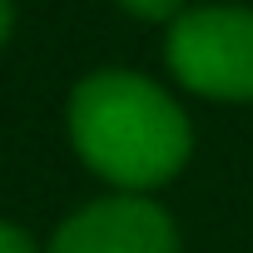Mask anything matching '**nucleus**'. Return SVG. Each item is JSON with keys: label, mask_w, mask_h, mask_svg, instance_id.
<instances>
[{"label": "nucleus", "mask_w": 253, "mask_h": 253, "mask_svg": "<svg viewBox=\"0 0 253 253\" xmlns=\"http://www.w3.org/2000/svg\"><path fill=\"white\" fill-rule=\"evenodd\" d=\"M70 139L80 159L119 194H149L169 184L194 149L179 99L134 70H94L75 84Z\"/></svg>", "instance_id": "f257e3e1"}, {"label": "nucleus", "mask_w": 253, "mask_h": 253, "mask_svg": "<svg viewBox=\"0 0 253 253\" xmlns=\"http://www.w3.org/2000/svg\"><path fill=\"white\" fill-rule=\"evenodd\" d=\"M169 75L218 104L253 99V10L243 5H194L169 25L164 40Z\"/></svg>", "instance_id": "f03ea898"}, {"label": "nucleus", "mask_w": 253, "mask_h": 253, "mask_svg": "<svg viewBox=\"0 0 253 253\" xmlns=\"http://www.w3.org/2000/svg\"><path fill=\"white\" fill-rule=\"evenodd\" d=\"M50 253H179V228L144 194H109L70 213Z\"/></svg>", "instance_id": "7ed1b4c3"}, {"label": "nucleus", "mask_w": 253, "mask_h": 253, "mask_svg": "<svg viewBox=\"0 0 253 253\" xmlns=\"http://www.w3.org/2000/svg\"><path fill=\"white\" fill-rule=\"evenodd\" d=\"M119 5L129 10L134 20H154V25H159V20H169V25H174V20L189 10L184 0H119Z\"/></svg>", "instance_id": "20e7f679"}, {"label": "nucleus", "mask_w": 253, "mask_h": 253, "mask_svg": "<svg viewBox=\"0 0 253 253\" xmlns=\"http://www.w3.org/2000/svg\"><path fill=\"white\" fill-rule=\"evenodd\" d=\"M0 253H35V243H30L25 228H15V223L0 218Z\"/></svg>", "instance_id": "39448f33"}, {"label": "nucleus", "mask_w": 253, "mask_h": 253, "mask_svg": "<svg viewBox=\"0 0 253 253\" xmlns=\"http://www.w3.org/2000/svg\"><path fill=\"white\" fill-rule=\"evenodd\" d=\"M5 35H10V0H0V45H5Z\"/></svg>", "instance_id": "423d86ee"}]
</instances>
